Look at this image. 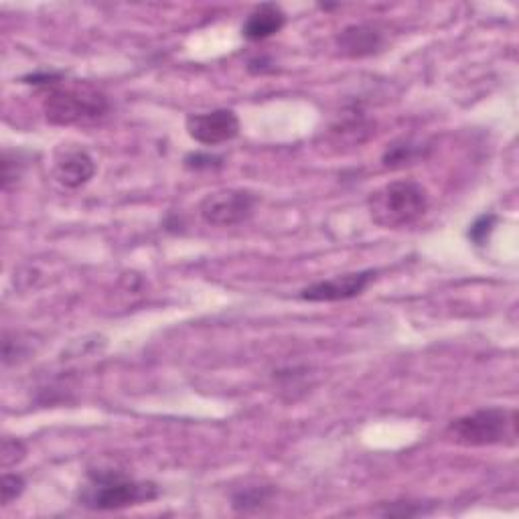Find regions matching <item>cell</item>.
<instances>
[{
	"mask_svg": "<svg viewBox=\"0 0 519 519\" xmlns=\"http://www.w3.org/2000/svg\"><path fill=\"white\" fill-rule=\"evenodd\" d=\"M61 82L47 88L43 98V112L51 124L57 126H92L102 122L110 104L108 98L92 88L90 84L59 86Z\"/></svg>",
	"mask_w": 519,
	"mask_h": 519,
	"instance_id": "1",
	"label": "cell"
},
{
	"mask_svg": "<svg viewBox=\"0 0 519 519\" xmlns=\"http://www.w3.org/2000/svg\"><path fill=\"white\" fill-rule=\"evenodd\" d=\"M367 209L374 224L386 230H400L412 226L428 209L426 189L412 181H394L376 189L367 197Z\"/></svg>",
	"mask_w": 519,
	"mask_h": 519,
	"instance_id": "2",
	"label": "cell"
},
{
	"mask_svg": "<svg viewBox=\"0 0 519 519\" xmlns=\"http://www.w3.org/2000/svg\"><path fill=\"white\" fill-rule=\"evenodd\" d=\"M159 497V487L151 481H134L122 471H94L90 483L80 491V505L96 511H116Z\"/></svg>",
	"mask_w": 519,
	"mask_h": 519,
	"instance_id": "3",
	"label": "cell"
},
{
	"mask_svg": "<svg viewBox=\"0 0 519 519\" xmlns=\"http://www.w3.org/2000/svg\"><path fill=\"white\" fill-rule=\"evenodd\" d=\"M447 436L463 447L515 444L517 414L509 408H483L451 422Z\"/></svg>",
	"mask_w": 519,
	"mask_h": 519,
	"instance_id": "4",
	"label": "cell"
},
{
	"mask_svg": "<svg viewBox=\"0 0 519 519\" xmlns=\"http://www.w3.org/2000/svg\"><path fill=\"white\" fill-rule=\"evenodd\" d=\"M258 197L246 189H224L209 193L201 205L199 215L209 226L230 228L248 221L254 215Z\"/></svg>",
	"mask_w": 519,
	"mask_h": 519,
	"instance_id": "5",
	"label": "cell"
},
{
	"mask_svg": "<svg viewBox=\"0 0 519 519\" xmlns=\"http://www.w3.org/2000/svg\"><path fill=\"white\" fill-rule=\"evenodd\" d=\"M376 270H361L351 274H341L329 280L315 282L301 290V299L309 303H337V301H349L355 296L363 294L365 288L376 280Z\"/></svg>",
	"mask_w": 519,
	"mask_h": 519,
	"instance_id": "6",
	"label": "cell"
},
{
	"mask_svg": "<svg viewBox=\"0 0 519 519\" xmlns=\"http://www.w3.org/2000/svg\"><path fill=\"white\" fill-rule=\"evenodd\" d=\"M187 134L205 146H217L234 140L240 134V118L234 110H213L191 114L185 122Z\"/></svg>",
	"mask_w": 519,
	"mask_h": 519,
	"instance_id": "7",
	"label": "cell"
},
{
	"mask_svg": "<svg viewBox=\"0 0 519 519\" xmlns=\"http://www.w3.org/2000/svg\"><path fill=\"white\" fill-rule=\"evenodd\" d=\"M53 175L63 187L80 189L96 175V163L84 148L63 144L55 153Z\"/></svg>",
	"mask_w": 519,
	"mask_h": 519,
	"instance_id": "8",
	"label": "cell"
},
{
	"mask_svg": "<svg viewBox=\"0 0 519 519\" xmlns=\"http://www.w3.org/2000/svg\"><path fill=\"white\" fill-rule=\"evenodd\" d=\"M386 45L384 31L376 25H351L337 37V47L347 57H369Z\"/></svg>",
	"mask_w": 519,
	"mask_h": 519,
	"instance_id": "9",
	"label": "cell"
},
{
	"mask_svg": "<svg viewBox=\"0 0 519 519\" xmlns=\"http://www.w3.org/2000/svg\"><path fill=\"white\" fill-rule=\"evenodd\" d=\"M286 25V15L284 11L274 5V3H266L260 5L244 23L242 27V35L250 41H264L276 33H280Z\"/></svg>",
	"mask_w": 519,
	"mask_h": 519,
	"instance_id": "10",
	"label": "cell"
},
{
	"mask_svg": "<svg viewBox=\"0 0 519 519\" xmlns=\"http://www.w3.org/2000/svg\"><path fill=\"white\" fill-rule=\"evenodd\" d=\"M274 495V487L272 485H248L238 489L232 495V505L236 511H256L260 507H264Z\"/></svg>",
	"mask_w": 519,
	"mask_h": 519,
	"instance_id": "11",
	"label": "cell"
},
{
	"mask_svg": "<svg viewBox=\"0 0 519 519\" xmlns=\"http://www.w3.org/2000/svg\"><path fill=\"white\" fill-rule=\"evenodd\" d=\"M418 155H420V146L418 144H412V142L392 144L388 148V153L384 155V165L386 167H402V165L412 163Z\"/></svg>",
	"mask_w": 519,
	"mask_h": 519,
	"instance_id": "12",
	"label": "cell"
},
{
	"mask_svg": "<svg viewBox=\"0 0 519 519\" xmlns=\"http://www.w3.org/2000/svg\"><path fill=\"white\" fill-rule=\"evenodd\" d=\"M27 457L25 442L19 438H5L3 440V455H0V465L3 469L17 467Z\"/></svg>",
	"mask_w": 519,
	"mask_h": 519,
	"instance_id": "13",
	"label": "cell"
},
{
	"mask_svg": "<svg viewBox=\"0 0 519 519\" xmlns=\"http://www.w3.org/2000/svg\"><path fill=\"white\" fill-rule=\"evenodd\" d=\"M23 171H25V163L21 161V155L5 151L3 153V187H5V191H9L11 185L21 179Z\"/></svg>",
	"mask_w": 519,
	"mask_h": 519,
	"instance_id": "14",
	"label": "cell"
},
{
	"mask_svg": "<svg viewBox=\"0 0 519 519\" xmlns=\"http://www.w3.org/2000/svg\"><path fill=\"white\" fill-rule=\"evenodd\" d=\"M497 224V217L493 213H485L479 219L473 221V226L469 228V240L475 242L477 246H485V242L489 240V236L493 234V228Z\"/></svg>",
	"mask_w": 519,
	"mask_h": 519,
	"instance_id": "15",
	"label": "cell"
},
{
	"mask_svg": "<svg viewBox=\"0 0 519 519\" xmlns=\"http://www.w3.org/2000/svg\"><path fill=\"white\" fill-rule=\"evenodd\" d=\"M3 505H11L15 499H19L25 491V479L21 475H13V473H5L3 477Z\"/></svg>",
	"mask_w": 519,
	"mask_h": 519,
	"instance_id": "16",
	"label": "cell"
},
{
	"mask_svg": "<svg viewBox=\"0 0 519 519\" xmlns=\"http://www.w3.org/2000/svg\"><path fill=\"white\" fill-rule=\"evenodd\" d=\"M384 517H416V515H424L428 513L422 505L418 503H410V501H396L392 505H388L386 509L380 511Z\"/></svg>",
	"mask_w": 519,
	"mask_h": 519,
	"instance_id": "17",
	"label": "cell"
},
{
	"mask_svg": "<svg viewBox=\"0 0 519 519\" xmlns=\"http://www.w3.org/2000/svg\"><path fill=\"white\" fill-rule=\"evenodd\" d=\"M185 167H187V169H195V171L213 169V167H221V159H219V157H211V155L195 153V155H189V157L185 159Z\"/></svg>",
	"mask_w": 519,
	"mask_h": 519,
	"instance_id": "18",
	"label": "cell"
}]
</instances>
